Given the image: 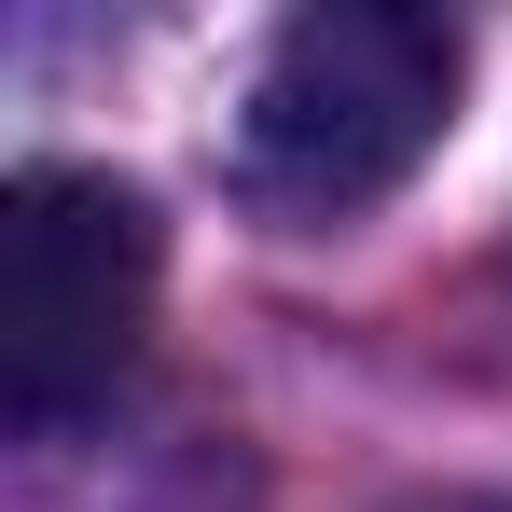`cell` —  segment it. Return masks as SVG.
I'll return each mask as SVG.
<instances>
[{
    "label": "cell",
    "mask_w": 512,
    "mask_h": 512,
    "mask_svg": "<svg viewBox=\"0 0 512 512\" xmlns=\"http://www.w3.org/2000/svg\"><path fill=\"white\" fill-rule=\"evenodd\" d=\"M153 277H167V236L111 167H14V194H0V416L28 443L125 388V360L153 333Z\"/></svg>",
    "instance_id": "2"
},
{
    "label": "cell",
    "mask_w": 512,
    "mask_h": 512,
    "mask_svg": "<svg viewBox=\"0 0 512 512\" xmlns=\"http://www.w3.org/2000/svg\"><path fill=\"white\" fill-rule=\"evenodd\" d=\"M457 28L402 0H319L263 42L250 111H236V167L277 222H346L374 194L429 167V139L457 125Z\"/></svg>",
    "instance_id": "1"
}]
</instances>
